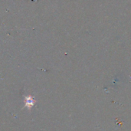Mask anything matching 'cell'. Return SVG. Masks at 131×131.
<instances>
[{
  "mask_svg": "<svg viewBox=\"0 0 131 131\" xmlns=\"http://www.w3.org/2000/svg\"><path fill=\"white\" fill-rule=\"evenodd\" d=\"M25 99V107H26L28 110H31V107L35 105V100L34 99V97L31 95L28 96H25L24 97Z\"/></svg>",
  "mask_w": 131,
  "mask_h": 131,
  "instance_id": "6da1fadb",
  "label": "cell"
}]
</instances>
